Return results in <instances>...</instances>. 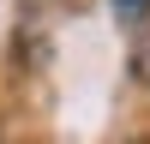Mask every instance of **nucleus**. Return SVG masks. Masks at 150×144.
Instances as JSON below:
<instances>
[{
	"label": "nucleus",
	"instance_id": "1",
	"mask_svg": "<svg viewBox=\"0 0 150 144\" xmlns=\"http://www.w3.org/2000/svg\"><path fill=\"white\" fill-rule=\"evenodd\" d=\"M144 6H150V0H114V12H120V18H144Z\"/></svg>",
	"mask_w": 150,
	"mask_h": 144
}]
</instances>
